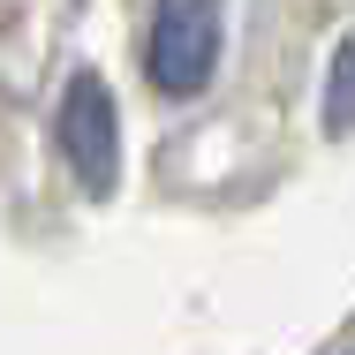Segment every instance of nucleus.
Here are the masks:
<instances>
[{
	"mask_svg": "<svg viewBox=\"0 0 355 355\" xmlns=\"http://www.w3.org/2000/svg\"><path fill=\"white\" fill-rule=\"evenodd\" d=\"M144 69L166 98H197L219 69V0H159Z\"/></svg>",
	"mask_w": 355,
	"mask_h": 355,
	"instance_id": "f257e3e1",
	"label": "nucleus"
},
{
	"mask_svg": "<svg viewBox=\"0 0 355 355\" xmlns=\"http://www.w3.org/2000/svg\"><path fill=\"white\" fill-rule=\"evenodd\" d=\"M61 159L76 166V182L91 197H106L121 174V114H114V91L98 76H76L61 98Z\"/></svg>",
	"mask_w": 355,
	"mask_h": 355,
	"instance_id": "f03ea898",
	"label": "nucleus"
},
{
	"mask_svg": "<svg viewBox=\"0 0 355 355\" xmlns=\"http://www.w3.org/2000/svg\"><path fill=\"white\" fill-rule=\"evenodd\" d=\"M325 121H333V137H348V129H355V31L340 38V53H333V83H325Z\"/></svg>",
	"mask_w": 355,
	"mask_h": 355,
	"instance_id": "7ed1b4c3",
	"label": "nucleus"
}]
</instances>
